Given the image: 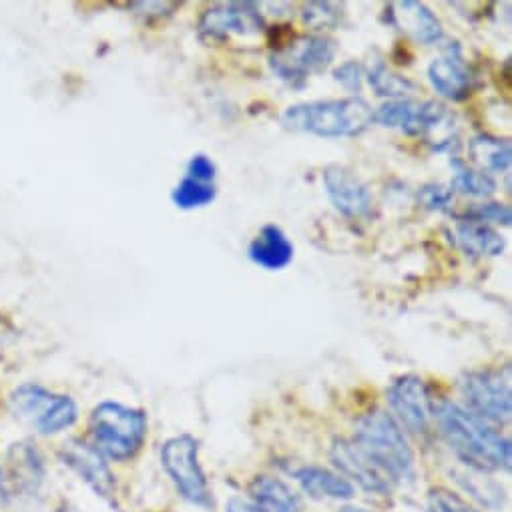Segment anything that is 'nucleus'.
<instances>
[{
	"label": "nucleus",
	"instance_id": "nucleus-1",
	"mask_svg": "<svg viewBox=\"0 0 512 512\" xmlns=\"http://www.w3.org/2000/svg\"><path fill=\"white\" fill-rule=\"evenodd\" d=\"M434 418L450 450L470 468L480 472L510 468V440L468 408L440 400L434 404Z\"/></svg>",
	"mask_w": 512,
	"mask_h": 512
},
{
	"label": "nucleus",
	"instance_id": "nucleus-2",
	"mask_svg": "<svg viewBox=\"0 0 512 512\" xmlns=\"http://www.w3.org/2000/svg\"><path fill=\"white\" fill-rule=\"evenodd\" d=\"M362 454L392 482H410L416 474V458L400 424L388 410L372 408L354 422L350 438Z\"/></svg>",
	"mask_w": 512,
	"mask_h": 512
},
{
	"label": "nucleus",
	"instance_id": "nucleus-3",
	"mask_svg": "<svg viewBox=\"0 0 512 512\" xmlns=\"http://www.w3.org/2000/svg\"><path fill=\"white\" fill-rule=\"evenodd\" d=\"M374 123V109L362 97L310 101L292 105L282 115V125L296 133L324 139L358 137Z\"/></svg>",
	"mask_w": 512,
	"mask_h": 512
},
{
	"label": "nucleus",
	"instance_id": "nucleus-4",
	"mask_svg": "<svg viewBox=\"0 0 512 512\" xmlns=\"http://www.w3.org/2000/svg\"><path fill=\"white\" fill-rule=\"evenodd\" d=\"M147 414L143 410L119 404H99L89 420L95 448L113 460L133 458L147 438Z\"/></svg>",
	"mask_w": 512,
	"mask_h": 512
},
{
	"label": "nucleus",
	"instance_id": "nucleus-5",
	"mask_svg": "<svg viewBox=\"0 0 512 512\" xmlns=\"http://www.w3.org/2000/svg\"><path fill=\"white\" fill-rule=\"evenodd\" d=\"M11 410L17 418L45 436L71 428L79 416L73 398L55 394L39 384L19 386L11 394Z\"/></svg>",
	"mask_w": 512,
	"mask_h": 512
},
{
	"label": "nucleus",
	"instance_id": "nucleus-6",
	"mask_svg": "<svg viewBox=\"0 0 512 512\" xmlns=\"http://www.w3.org/2000/svg\"><path fill=\"white\" fill-rule=\"evenodd\" d=\"M161 466L181 498L195 506L211 504L209 482L199 462V442L191 434L173 436L161 446Z\"/></svg>",
	"mask_w": 512,
	"mask_h": 512
},
{
	"label": "nucleus",
	"instance_id": "nucleus-7",
	"mask_svg": "<svg viewBox=\"0 0 512 512\" xmlns=\"http://www.w3.org/2000/svg\"><path fill=\"white\" fill-rule=\"evenodd\" d=\"M336 49V43L328 37H298L270 55V69L290 87L302 89L310 75L324 73L332 65Z\"/></svg>",
	"mask_w": 512,
	"mask_h": 512
},
{
	"label": "nucleus",
	"instance_id": "nucleus-8",
	"mask_svg": "<svg viewBox=\"0 0 512 512\" xmlns=\"http://www.w3.org/2000/svg\"><path fill=\"white\" fill-rule=\"evenodd\" d=\"M468 410L488 422L502 426L510 422L512 394L508 376L500 370H478L464 374L460 382Z\"/></svg>",
	"mask_w": 512,
	"mask_h": 512
},
{
	"label": "nucleus",
	"instance_id": "nucleus-9",
	"mask_svg": "<svg viewBox=\"0 0 512 512\" xmlns=\"http://www.w3.org/2000/svg\"><path fill=\"white\" fill-rule=\"evenodd\" d=\"M390 414L400 424V428L422 438L430 432L434 418V402L430 398L428 386L420 376L406 374L396 378L388 388Z\"/></svg>",
	"mask_w": 512,
	"mask_h": 512
},
{
	"label": "nucleus",
	"instance_id": "nucleus-10",
	"mask_svg": "<svg viewBox=\"0 0 512 512\" xmlns=\"http://www.w3.org/2000/svg\"><path fill=\"white\" fill-rule=\"evenodd\" d=\"M264 29V17L255 3L215 5L207 9L197 23V35L205 43H223L231 35H260Z\"/></svg>",
	"mask_w": 512,
	"mask_h": 512
},
{
	"label": "nucleus",
	"instance_id": "nucleus-11",
	"mask_svg": "<svg viewBox=\"0 0 512 512\" xmlns=\"http://www.w3.org/2000/svg\"><path fill=\"white\" fill-rule=\"evenodd\" d=\"M448 119L446 109L434 101L396 99L380 105L374 111V123L400 129L410 137H420L436 131Z\"/></svg>",
	"mask_w": 512,
	"mask_h": 512
},
{
	"label": "nucleus",
	"instance_id": "nucleus-12",
	"mask_svg": "<svg viewBox=\"0 0 512 512\" xmlns=\"http://www.w3.org/2000/svg\"><path fill=\"white\" fill-rule=\"evenodd\" d=\"M330 458L338 474H342L352 486L358 484L370 494L386 496L392 490V482L362 454V450L348 438H336L330 450Z\"/></svg>",
	"mask_w": 512,
	"mask_h": 512
},
{
	"label": "nucleus",
	"instance_id": "nucleus-13",
	"mask_svg": "<svg viewBox=\"0 0 512 512\" xmlns=\"http://www.w3.org/2000/svg\"><path fill=\"white\" fill-rule=\"evenodd\" d=\"M324 187L334 209L348 219H364L372 211V195L368 187L346 167H326Z\"/></svg>",
	"mask_w": 512,
	"mask_h": 512
},
{
	"label": "nucleus",
	"instance_id": "nucleus-14",
	"mask_svg": "<svg viewBox=\"0 0 512 512\" xmlns=\"http://www.w3.org/2000/svg\"><path fill=\"white\" fill-rule=\"evenodd\" d=\"M63 462L73 468L97 494L111 498L115 496L117 484L115 476L105 462V456L93 446L83 440H71L61 450Z\"/></svg>",
	"mask_w": 512,
	"mask_h": 512
},
{
	"label": "nucleus",
	"instance_id": "nucleus-15",
	"mask_svg": "<svg viewBox=\"0 0 512 512\" xmlns=\"http://www.w3.org/2000/svg\"><path fill=\"white\" fill-rule=\"evenodd\" d=\"M428 81L434 91L448 101H464L472 95L476 77L460 55V49L452 47L440 59H434L428 67Z\"/></svg>",
	"mask_w": 512,
	"mask_h": 512
},
{
	"label": "nucleus",
	"instance_id": "nucleus-16",
	"mask_svg": "<svg viewBox=\"0 0 512 512\" xmlns=\"http://www.w3.org/2000/svg\"><path fill=\"white\" fill-rule=\"evenodd\" d=\"M388 17L398 31L422 45L438 43L444 37L438 17L426 5L416 3V0H404V3L390 5Z\"/></svg>",
	"mask_w": 512,
	"mask_h": 512
},
{
	"label": "nucleus",
	"instance_id": "nucleus-17",
	"mask_svg": "<svg viewBox=\"0 0 512 512\" xmlns=\"http://www.w3.org/2000/svg\"><path fill=\"white\" fill-rule=\"evenodd\" d=\"M249 260L268 272H280L288 268L294 260V243L288 239L282 227L270 223L262 227L249 247H247Z\"/></svg>",
	"mask_w": 512,
	"mask_h": 512
},
{
	"label": "nucleus",
	"instance_id": "nucleus-18",
	"mask_svg": "<svg viewBox=\"0 0 512 512\" xmlns=\"http://www.w3.org/2000/svg\"><path fill=\"white\" fill-rule=\"evenodd\" d=\"M296 482L312 498H330V500H350L356 494V488L338 472L324 466H302L294 470Z\"/></svg>",
	"mask_w": 512,
	"mask_h": 512
},
{
	"label": "nucleus",
	"instance_id": "nucleus-19",
	"mask_svg": "<svg viewBox=\"0 0 512 512\" xmlns=\"http://www.w3.org/2000/svg\"><path fill=\"white\" fill-rule=\"evenodd\" d=\"M249 502L260 512H298L300 500L296 492L280 478L258 476L247 490Z\"/></svg>",
	"mask_w": 512,
	"mask_h": 512
},
{
	"label": "nucleus",
	"instance_id": "nucleus-20",
	"mask_svg": "<svg viewBox=\"0 0 512 512\" xmlns=\"http://www.w3.org/2000/svg\"><path fill=\"white\" fill-rule=\"evenodd\" d=\"M456 243L470 258H494L504 249L502 235L476 221H460L456 225Z\"/></svg>",
	"mask_w": 512,
	"mask_h": 512
},
{
	"label": "nucleus",
	"instance_id": "nucleus-21",
	"mask_svg": "<svg viewBox=\"0 0 512 512\" xmlns=\"http://www.w3.org/2000/svg\"><path fill=\"white\" fill-rule=\"evenodd\" d=\"M470 159L484 171V173H502L510 169L512 163V149L506 139H498L486 133L474 135L468 143Z\"/></svg>",
	"mask_w": 512,
	"mask_h": 512
},
{
	"label": "nucleus",
	"instance_id": "nucleus-22",
	"mask_svg": "<svg viewBox=\"0 0 512 512\" xmlns=\"http://www.w3.org/2000/svg\"><path fill=\"white\" fill-rule=\"evenodd\" d=\"M450 165L454 169L452 189H456L464 195H470V197H478V199H486L496 191V183L488 173L476 171V169L468 167L466 163H462L460 159H452Z\"/></svg>",
	"mask_w": 512,
	"mask_h": 512
},
{
	"label": "nucleus",
	"instance_id": "nucleus-23",
	"mask_svg": "<svg viewBox=\"0 0 512 512\" xmlns=\"http://www.w3.org/2000/svg\"><path fill=\"white\" fill-rule=\"evenodd\" d=\"M215 197H217L215 183H201L191 177H183L171 193V201L175 203V207H179L183 211L201 209V207L213 203Z\"/></svg>",
	"mask_w": 512,
	"mask_h": 512
},
{
	"label": "nucleus",
	"instance_id": "nucleus-24",
	"mask_svg": "<svg viewBox=\"0 0 512 512\" xmlns=\"http://www.w3.org/2000/svg\"><path fill=\"white\" fill-rule=\"evenodd\" d=\"M368 81L372 85V89L376 91V95L380 97H392V101L396 99H404L408 93H412L416 89V85L412 81H408L406 77H400L396 73H392L382 61H378L370 71H368Z\"/></svg>",
	"mask_w": 512,
	"mask_h": 512
},
{
	"label": "nucleus",
	"instance_id": "nucleus-25",
	"mask_svg": "<svg viewBox=\"0 0 512 512\" xmlns=\"http://www.w3.org/2000/svg\"><path fill=\"white\" fill-rule=\"evenodd\" d=\"M426 506H428V512H480L458 492L444 486H436L428 490Z\"/></svg>",
	"mask_w": 512,
	"mask_h": 512
},
{
	"label": "nucleus",
	"instance_id": "nucleus-26",
	"mask_svg": "<svg viewBox=\"0 0 512 512\" xmlns=\"http://www.w3.org/2000/svg\"><path fill=\"white\" fill-rule=\"evenodd\" d=\"M304 23L316 31H328L340 23V7L336 3H308L304 5Z\"/></svg>",
	"mask_w": 512,
	"mask_h": 512
},
{
	"label": "nucleus",
	"instance_id": "nucleus-27",
	"mask_svg": "<svg viewBox=\"0 0 512 512\" xmlns=\"http://www.w3.org/2000/svg\"><path fill=\"white\" fill-rule=\"evenodd\" d=\"M462 221H476V223H500V225H510L512 221V211L504 203H480L472 205L466 209L462 215Z\"/></svg>",
	"mask_w": 512,
	"mask_h": 512
},
{
	"label": "nucleus",
	"instance_id": "nucleus-28",
	"mask_svg": "<svg viewBox=\"0 0 512 512\" xmlns=\"http://www.w3.org/2000/svg\"><path fill=\"white\" fill-rule=\"evenodd\" d=\"M185 177H191L195 181H201V183H215V177H217V167L215 163L203 155V153H197L189 159L187 163V175Z\"/></svg>",
	"mask_w": 512,
	"mask_h": 512
},
{
	"label": "nucleus",
	"instance_id": "nucleus-29",
	"mask_svg": "<svg viewBox=\"0 0 512 512\" xmlns=\"http://www.w3.org/2000/svg\"><path fill=\"white\" fill-rule=\"evenodd\" d=\"M334 79L344 89H348L352 93H360V89H362V67L356 61H348V63L340 65L334 71Z\"/></svg>",
	"mask_w": 512,
	"mask_h": 512
},
{
	"label": "nucleus",
	"instance_id": "nucleus-30",
	"mask_svg": "<svg viewBox=\"0 0 512 512\" xmlns=\"http://www.w3.org/2000/svg\"><path fill=\"white\" fill-rule=\"evenodd\" d=\"M420 201L424 203V207H428L432 211H446L452 201V191H448L440 185H426L420 191Z\"/></svg>",
	"mask_w": 512,
	"mask_h": 512
},
{
	"label": "nucleus",
	"instance_id": "nucleus-31",
	"mask_svg": "<svg viewBox=\"0 0 512 512\" xmlns=\"http://www.w3.org/2000/svg\"><path fill=\"white\" fill-rule=\"evenodd\" d=\"M225 512H260L255 508L247 496H233L225 504Z\"/></svg>",
	"mask_w": 512,
	"mask_h": 512
},
{
	"label": "nucleus",
	"instance_id": "nucleus-32",
	"mask_svg": "<svg viewBox=\"0 0 512 512\" xmlns=\"http://www.w3.org/2000/svg\"><path fill=\"white\" fill-rule=\"evenodd\" d=\"M7 500H9V484L3 468H0V504H5Z\"/></svg>",
	"mask_w": 512,
	"mask_h": 512
},
{
	"label": "nucleus",
	"instance_id": "nucleus-33",
	"mask_svg": "<svg viewBox=\"0 0 512 512\" xmlns=\"http://www.w3.org/2000/svg\"><path fill=\"white\" fill-rule=\"evenodd\" d=\"M338 512H376V510H368V508H360V506H344Z\"/></svg>",
	"mask_w": 512,
	"mask_h": 512
}]
</instances>
